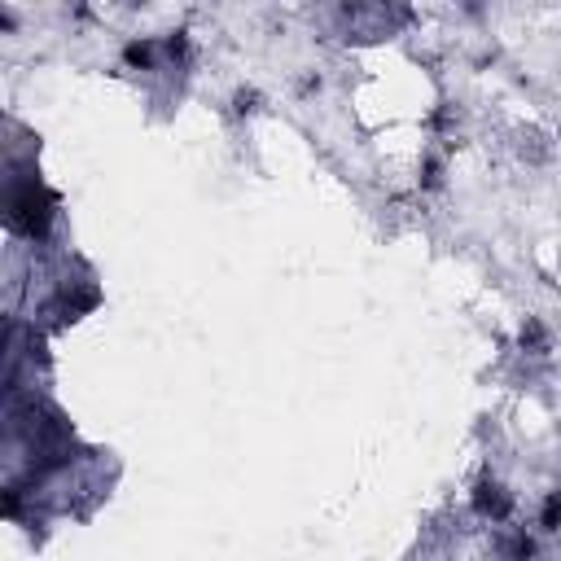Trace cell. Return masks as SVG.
<instances>
[{"label":"cell","instance_id":"obj_1","mask_svg":"<svg viewBox=\"0 0 561 561\" xmlns=\"http://www.w3.org/2000/svg\"><path fill=\"white\" fill-rule=\"evenodd\" d=\"M53 215H57V198L40 185V180H27V185H18L14 193H9V215L5 220H9V228H14L18 237H31V242L49 237Z\"/></svg>","mask_w":561,"mask_h":561},{"label":"cell","instance_id":"obj_2","mask_svg":"<svg viewBox=\"0 0 561 561\" xmlns=\"http://www.w3.org/2000/svg\"><path fill=\"white\" fill-rule=\"evenodd\" d=\"M474 513L487 522H505L513 513V496L496 483V478H483V483L474 487Z\"/></svg>","mask_w":561,"mask_h":561},{"label":"cell","instance_id":"obj_3","mask_svg":"<svg viewBox=\"0 0 561 561\" xmlns=\"http://www.w3.org/2000/svg\"><path fill=\"white\" fill-rule=\"evenodd\" d=\"M123 62H128L132 71H154L158 49H154L150 40H132V44H123Z\"/></svg>","mask_w":561,"mask_h":561},{"label":"cell","instance_id":"obj_4","mask_svg":"<svg viewBox=\"0 0 561 561\" xmlns=\"http://www.w3.org/2000/svg\"><path fill=\"white\" fill-rule=\"evenodd\" d=\"M522 347L531 351V356H544V351L553 347V338H548V329L540 325V320H526L522 325Z\"/></svg>","mask_w":561,"mask_h":561},{"label":"cell","instance_id":"obj_5","mask_svg":"<svg viewBox=\"0 0 561 561\" xmlns=\"http://www.w3.org/2000/svg\"><path fill=\"white\" fill-rule=\"evenodd\" d=\"M540 526H544V531H561V491H553V496H544Z\"/></svg>","mask_w":561,"mask_h":561},{"label":"cell","instance_id":"obj_6","mask_svg":"<svg viewBox=\"0 0 561 561\" xmlns=\"http://www.w3.org/2000/svg\"><path fill=\"white\" fill-rule=\"evenodd\" d=\"M439 163H434V158H430V163H426V180H421V185H426V189H439L443 185V176H439Z\"/></svg>","mask_w":561,"mask_h":561},{"label":"cell","instance_id":"obj_7","mask_svg":"<svg viewBox=\"0 0 561 561\" xmlns=\"http://www.w3.org/2000/svg\"><path fill=\"white\" fill-rule=\"evenodd\" d=\"M255 93H237V114H250V110H255Z\"/></svg>","mask_w":561,"mask_h":561}]
</instances>
